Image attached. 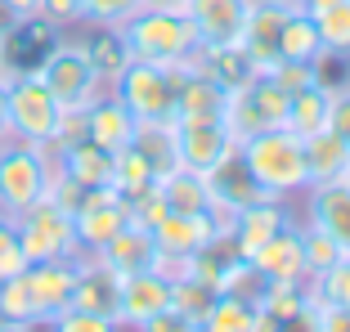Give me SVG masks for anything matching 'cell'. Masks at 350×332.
<instances>
[{"mask_svg": "<svg viewBox=\"0 0 350 332\" xmlns=\"http://www.w3.org/2000/svg\"><path fill=\"white\" fill-rule=\"evenodd\" d=\"M216 296H220V288H216V283H206V279H198L193 270H185L180 279H171V305L180 314H189L193 323L206 319V310L216 305Z\"/></svg>", "mask_w": 350, "mask_h": 332, "instance_id": "1f68e13d", "label": "cell"}, {"mask_svg": "<svg viewBox=\"0 0 350 332\" xmlns=\"http://www.w3.org/2000/svg\"><path fill=\"white\" fill-rule=\"evenodd\" d=\"M131 148L153 166L157 176L175 171V122H135V135H131Z\"/></svg>", "mask_w": 350, "mask_h": 332, "instance_id": "4dcf8cb0", "label": "cell"}, {"mask_svg": "<svg viewBox=\"0 0 350 332\" xmlns=\"http://www.w3.org/2000/svg\"><path fill=\"white\" fill-rule=\"evenodd\" d=\"M301 144H306V176H310V184L341 180V171H346V157H350V144H346V139H337L328 126H323V130L306 135Z\"/></svg>", "mask_w": 350, "mask_h": 332, "instance_id": "f1b7e54d", "label": "cell"}, {"mask_svg": "<svg viewBox=\"0 0 350 332\" xmlns=\"http://www.w3.org/2000/svg\"><path fill=\"white\" fill-rule=\"evenodd\" d=\"M220 229H225V216H220V211H166L153 225V238H157V247H162V256L189 260L216 238Z\"/></svg>", "mask_w": 350, "mask_h": 332, "instance_id": "8fae6325", "label": "cell"}, {"mask_svg": "<svg viewBox=\"0 0 350 332\" xmlns=\"http://www.w3.org/2000/svg\"><path fill=\"white\" fill-rule=\"evenodd\" d=\"M310 301L350 310V256H341L337 265L323 270V274H310Z\"/></svg>", "mask_w": 350, "mask_h": 332, "instance_id": "e575fe53", "label": "cell"}, {"mask_svg": "<svg viewBox=\"0 0 350 332\" xmlns=\"http://www.w3.org/2000/svg\"><path fill=\"white\" fill-rule=\"evenodd\" d=\"M206 184H211V197H216V211L220 216H234V211L243 207H256V202H265V197H274L269 189L256 184V176H252L247 166H243V157H229V162H220L211 176H206Z\"/></svg>", "mask_w": 350, "mask_h": 332, "instance_id": "ffe728a7", "label": "cell"}, {"mask_svg": "<svg viewBox=\"0 0 350 332\" xmlns=\"http://www.w3.org/2000/svg\"><path fill=\"white\" fill-rule=\"evenodd\" d=\"M265 288H269V279L252 265L247 256H238L225 270V279H220V292H229V296H238V301H247V305H260Z\"/></svg>", "mask_w": 350, "mask_h": 332, "instance_id": "74e56055", "label": "cell"}, {"mask_svg": "<svg viewBox=\"0 0 350 332\" xmlns=\"http://www.w3.org/2000/svg\"><path fill=\"white\" fill-rule=\"evenodd\" d=\"M319 332H350V310H341V305H319Z\"/></svg>", "mask_w": 350, "mask_h": 332, "instance_id": "c3c4849f", "label": "cell"}, {"mask_svg": "<svg viewBox=\"0 0 350 332\" xmlns=\"http://www.w3.org/2000/svg\"><path fill=\"white\" fill-rule=\"evenodd\" d=\"M144 10H171V14H185V5L189 0H139Z\"/></svg>", "mask_w": 350, "mask_h": 332, "instance_id": "f5cc1de1", "label": "cell"}, {"mask_svg": "<svg viewBox=\"0 0 350 332\" xmlns=\"http://www.w3.org/2000/svg\"><path fill=\"white\" fill-rule=\"evenodd\" d=\"M238 157L256 176L260 189H269L274 197H301L310 189L306 176V144L292 135L288 126H274V130H260V135L243 139Z\"/></svg>", "mask_w": 350, "mask_h": 332, "instance_id": "6da1fadb", "label": "cell"}, {"mask_svg": "<svg viewBox=\"0 0 350 332\" xmlns=\"http://www.w3.org/2000/svg\"><path fill=\"white\" fill-rule=\"evenodd\" d=\"M247 332H283V319H274L269 310H260L256 305V314H252V328Z\"/></svg>", "mask_w": 350, "mask_h": 332, "instance_id": "816d5d0a", "label": "cell"}, {"mask_svg": "<svg viewBox=\"0 0 350 332\" xmlns=\"http://www.w3.org/2000/svg\"><path fill=\"white\" fill-rule=\"evenodd\" d=\"M36 77L50 85V94L63 108H90L94 99L108 90L103 77L94 72V63H90V54H85L81 36H68V31H63L59 41H54V50L41 59Z\"/></svg>", "mask_w": 350, "mask_h": 332, "instance_id": "5b68a950", "label": "cell"}, {"mask_svg": "<svg viewBox=\"0 0 350 332\" xmlns=\"http://www.w3.org/2000/svg\"><path fill=\"white\" fill-rule=\"evenodd\" d=\"M126 225H131V207H126V197L117 193L113 184L108 189H85L81 202L72 207V229H77L81 256H94V251L108 238H117Z\"/></svg>", "mask_w": 350, "mask_h": 332, "instance_id": "9c48e42d", "label": "cell"}, {"mask_svg": "<svg viewBox=\"0 0 350 332\" xmlns=\"http://www.w3.org/2000/svg\"><path fill=\"white\" fill-rule=\"evenodd\" d=\"M252 314H256V305H247V301H238V296H229V292H220L216 305L206 310V319L198 323V332H247Z\"/></svg>", "mask_w": 350, "mask_h": 332, "instance_id": "d590c367", "label": "cell"}, {"mask_svg": "<svg viewBox=\"0 0 350 332\" xmlns=\"http://www.w3.org/2000/svg\"><path fill=\"white\" fill-rule=\"evenodd\" d=\"M144 10L139 0H81V23H103V27H122L126 18Z\"/></svg>", "mask_w": 350, "mask_h": 332, "instance_id": "ee69618b", "label": "cell"}, {"mask_svg": "<svg viewBox=\"0 0 350 332\" xmlns=\"http://www.w3.org/2000/svg\"><path fill=\"white\" fill-rule=\"evenodd\" d=\"M0 319L23 323V328H41V319H36V301H31V288H27L23 274H14V279L0 283Z\"/></svg>", "mask_w": 350, "mask_h": 332, "instance_id": "8d00e7d4", "label": "cell"}, {"mask_svg": "<svg viewBox=\"0 0 350 332\" xmlns=\"http://www.w3.org/2000/svg\"><path fill=\"white\" fill-rule=\"evenodd\" d=\"M301 197H306V225H314L332 243H341V251H350V184L346 180L310 184Z\"/></svg>", "mask_w": 350, "mask_h": 332, "instance_id": "9a60e30c", "label": "cell"}, {"mask_svg": "<svg viewBox=\"0 0 350 332\" xmlns=\"http://www.w3.org/2000/svg\"><path fill=\"white\" fill-rule=\"evenodd\" d=\"M117 296H122V274H113L99 256H77V288L72 305L117 319Z\"/></svg>", "mask_w": 350, "mask_h": 332, "instance_id": "44dd1931", "label": "cell"}, {"mask_svg": "<svg viewBox=\"0 0 350 332\" xmlns=\"http://www.w3.org/2000/svg\"><path fill=\"white\" fill-rule=\"evenodd\" d=\"M131 135H135L131 108H126L113 90H103L99 99L85 108V139H94V144L108 148V153H122V148L131 144Z\"/></svg>", "mask_w": 350, "mask_h": 332, "instance_id": "7402d4cb", "label": "cell"}, {"mask_svg": "<svg viewBox=\"0 0 350 332\" xmlns=\"http://www.w3.org/2000/svg\"><path fill=\"white\" fill-rule=\"evenodd\" d=\"M283 117H288V90H278V85L260 72V77H252L247 85H238V90L229 94L225 126L234 130L238 144H243V139L260 135V130L283 126Z\"/></svg>", "mask_w": 350, "mask_h": 332, "instance_id": "ba28073f", "label": "cell"}, {"mask_svg": "<svg viewBox=\"0 0 350 332\" xmlns=\"http://www.w3.org/2000/svg\"><path fill=\"white\" fill-rule=\"evenodd\" d=\"M292 207H288V197H265V202H256V207H243V211H234V216L225 220V229H229V238L238 243V251L243 256H252V251L260 247L265 238H274L283 225H292Z\"/></svg>", "mask_w": 350, "mask_h": 332, "instance_id": "ac0fdd59", "label": "cell"}, {"mask_svg": "<svg viewBox=\"0 0 350 332\" xmlns=\"http://www.w3.org/2000/svg\"><path fill=\"white\" fill-rule=\"evenodd\" d=\"M283 332H319V305L310 301L301 314H292V319H283Z\"/></svg>", "mask_w": 350, "mask_h": 332, "instance_id": "681fc988", "label": "cell"}, {"mask_svg": "<svg viewBox=\"0 0 350 332\" xmlns=\"http://www.w3.org/2000/svg\"><path fill=\"white\" fill-rule=\"evenodd\" d=\"M301 225V251H306V274H323L332 270L341 256H350V251H341V243H332L328 234H319L314 225H306V220H297Z\"/></svg>", "mask_w": 350, "mask_h": 332, "instance_id": "f35d334b", "label": "cell"}, {"mask_svg": "<svg viewBox=\"0 0 350 332\" xmlns=\"http://www.w3.org/2000/svg\"><path fill=\"white\" fill-rule=\"evenodd\" d=\"M41 0H0V23L5 18H36Z\"/></svg>", "mask_w": 350, "mask_h": 332, "instance_id": "f907efd6", "label": "cell"}, {"mask_svg": "<svg viewBox=\"0 0 350 332\" xmlns=\"http://www.w3.org/2000/svg\"><path fill=\"white\" fill-rule=\"evenodd\" d=\"M252 265L265 274L269 283H306V251H301V225H283L274 238H265L256 251H252Z\"/></svg>", "mask_w": 350, "mask_h": 332, "instance_id": "e0dca14e", "label": "cell"}, {"mask_svg": "<svg viewBox=\"0 0 350 332\" xmlns=\"http://www.w3.org/2000/svg\"><path fill=\"white\" fill-rule=\"evenodd\" d=\"M193 63L202 68L206 77H216L229 94H234L238 85H247L252 77H260V68L247 59V50H243V45H198Z\"/></svg>", "mask_w": 350, "mask_h": 332, "instance_id": "484cf974", "label": "cell"}, {"mask_svg": "<svg viewBox=\"0 0 350 332\" xmlns=\"http://www.w3.org/2000/svg\"><path fill=\"white\" fill-rule=\"evenodd\" d=\"M122 36L131 59L162 63V68H185L198 54V36L189 27V18L171 10H139L135 18L122 23Z\"/></svg>", "mask_w": 350, "mask_h": 332, "instance_id": "7a4b0ae2", "label": "cell"}, {"mask_svg": "<svg viewBox=\"0 0 350 332\" xmlns=\"http://www.w3.org/2000/svg\"><path fill=\"white\" fill-rule=\"evenodd\" d=\"M234 153H238V139L225 122H175V162L185 171L211 176Z\"/></svg>", "mask_w": 350, "mask_h": 332, "instance_id": "30bf717a", "label": "cell"}, {"mask_svg": "<svg viewBox=\"0 0 350 332\" xmlns=\"http://www.w3.org/2000/svg\"><path fill=\"white\" fill-rule=\"evenodd\" d=\"M166 305H171V279H166L162 270L126 274L122 279V296H117V323L135 332L144 319L162 314Z\"/></svg>", "mask_w": 350, "mask_h": 332, "instance_id": "2e32d148", "label": "cell"}, {"mask_svg": "<svg viewBox=\"0 0 350 332\" xmlns=\"http://www.w3.org/2000/svg\"><path fill=\"white\" fill-rule=\"evenodd\" d=\"M94 256L108 265L113 274H144V270H157V260H162V247H157V238H153V229H144V225H126L117 238H108Z\"/></svg>", "mask_w": 350, "mask_h": 332, "instance_id": "d6986e66", "label": "cell"}, {"mask_svg": "<svg viewBox=\"0 0 350 332\" xmlns=\"http://www.w3.org/2000/svg\"><path fill=\"white\" fill-rule=\"evenodd\" d=\"M341 180H346V184H350V157H346V171H341Z\"/></svg>", "mask_w": 350, "mask_h": 332, "instance_id": "680465c9", "label": "cell"}, {"mask_svg": "<svg viewBox=\"0 0 350 332\" xmlns=\"http://www.w3.org/2000/svg\"><path fill=\"white\" fill-rule=\"evenodd\" d=\"M23 279H27V288H31L36 319H41V328H45L54 314H63L68 305H72L77 260H31L27 270H23Z\"/></svg>", "mask_w": 350, "mask_h": 332, "instance_id": "5bb4252c", "label": "cell"}, {"mask_svg": "<svg viewBox=\"0 0 350 332\" xmlns=\"http://www.w3.org/2000/svg\"><path fill=\"white\" fill-rule=\"evenodd\" d=\"M63 122V104L50 94V85L36 72H18L5 81V135L23 144L50 148Z\"/></svg>", "mask_w": 350, "mask_h": 332, "instance_id": "277c9868", "label": "cell"}, {"mask_svg": "<svg viewBox=\"0 0 350 332\" xmlns=\"http://www.w3.org/2000/svg\"><path fill=\"white\" fill-rule=\"evenodd\" d=\"M18 225V238L27 260H77L81 247H77V229H72V211L59 207L54 197H41L31 202L23 216H14Z\"/></svg>", "mask_w": 350, "mask_h": 332, "instance_id": "52a82bcc", "label": "cell"}, {"mask_svg": "<svg viewBox=\"0 0 350 332\" xmlns=\"http://www.w3.org/2000/svg\"><path fill=\"white\" fill-rule=\"evenodd\" d=\"M45 332H126L117 319H108V314H94V310H77V305H68L63 314H54L50 323H45Z\"/></svg>", "mask_w": 350, "mask_h": 332, "instance_id": "60d3db41", "label": "cell"}, {"mask_svg": "<svg viewBox=\"0 0 350 332\" xmlns=\"http://www.w3.org/2000/svg\"><path fill=\"white\" fill-rule=\"evenodd\" d=\"M113 157L117 153L99 148L94 139H72L68 148L54 153V162H59V171L72 180V184H81V189H108V184H113Z\"/></svg>", "mask_w": 350, "mask_h": 332, "instance_id": "603a6c76", "label": "cell"}, {"mask_svg": "<svg viewBox=\"0 0 350 332\" xmlns=\"http://www.w3.org/2000/svg\"><path fill=\"white\" fill-rule=\"evenodd\" d=\"M265 77L278 85V90H301V85H310V81H319L323 77V63H297V59H274L265 68Z\"/></svg>", "mask_w": 350, "mask_h": 332, "instance_id": "b9f144b4", "label": "cell"}, {"mask_svg": "<svg viewBox=\"0 0 350 332\" xmlns=\"http://www.w3.org/2000/svg\"><path fill=\"white\" fill-rule=\"evenodd\" d=\"M81 45L85 54H90L94 72L103 77V85H113L117 77H122V68L131 63V50H126V36L122 27H103V23H81Z\"/></svg>", "mask_w": 350, "mask_h": 332, "instance_id": "4316f807", "label": "cell"}, {"mask_svg": "<svg viewBox=\"0 0 350 332\" xmlns=\"http://www.w3.org/2000/svg\"><path fill=\"white\" fill-rule=\"evenodd\" d=\"M274 5H283V10H301V0H274Z\"/></svg>", "mask_w": 350, "mask_h": 332, "instance_id": "6f0895ef", "label": "cell"}, {"mask_svg": "<svg viewBox=\"0 0 350 332\" xmlns=\"http://www.w3.org/2000/svg\"><path fill=\"white\" fill-rule=\"evenodd\" d=\"M54 180V153L41 144H23V139H0V216H23L31 202L50 193Z\"/></svg>", "mask_w": 350, "mask_h": 332, "instance_id": "3957f363", "label": "cell"}, {"mask_svg": "<svg viewBox=\"0 0 350 332\" xmlns=\"http://www.w3.org/2000/svg\"><path fill=\"white\" fill-rule=\"evenodd\" d=\"M328 130L337 139L350 144V81L346 85H332V104H328Z\"/></svg>", "mask_w": 350, "mask_h": 332, "instance_id": "bcb514c9", "label": "cell"}, {"mask_svg": "<svg viewBox=\"0 0 350 332\" xmlns=\"http://www.w3.org/2000/svg\"><path fill=\"white\" fill-rule=\"evenodd\" d=\"M157 193H162L166 211H216V197H211V184L198 171H185L175 166L157 180Z\"/></svg>", "mask_w": 350, "mask_h": 332, "instance_id": "83f0119b", "label": "cell"}, {"mask_svg": "<svg viewBox=\"0 0 350 332\" xmlns=\"http://www.w3.org/2000/svg\"><path fill=\"white\" fill-rule=\"evenodd\" d=\"M256 0H189L185 18L193 27L198 45H238L243 41V27H247V14Z\"/></svg>", "mask_w": 350, "mask_h": 332, "instance_id": "7c38bea8", "label": "cell"}, {"mask_svg": "<svg viewBox=\"0 0 350 332\" xmlns=\"http://www.w3.org/2000/svg\"><path fill=\"white\" fill-rule=\"evenodd\" d=\"M157 180H162V176H157V171L139 153H135L131 144L113 157V189L126 197V202H131V197H139V193H148V189H157Z\"/></svg>", "mask_w": 350, "mask_h": 332, "instance_id": "d6a6232c", "label": "cell"}, {"mask_svg": "<svg viewBox=\"0 0 350 332\" xmlns=\"http://www.w3.org/2000/svg\"><path fill=\"white\" fill-rule=\"evenodd\" d=\"M328 104H332V81H310L301 85V90L288 94V117H283V126H288L297 139L314 135V130H323L328 126Z\"/></svg>", "mask_w": 350, "mask_h": 332, "instance_id": "d4e9b609", "label": "cell"}, {"mask_svg": "<svg viewBox=\"0 0 350 332\" xmlns=\"http://www.w3.org/2000/svg\"><path fill=\"white\" fill-rule=\"evenodd\" d=\"M229 90L206 77L193 59L180 68V90H175V122H225Z\"/></svg>", "mask_w": 350, "mask_h": 332, "instance_id": "4fadbf2b", "label": "cell"}, {"mask_svg": "<svg viewBox=\"0 0 350 332\" xmlns=\"http://www.w3.org/2000/svg\"><path fill=\"white\" fill-rule=\"evenodd\" d=\"M31 260L27 251H23V238H18V225H14L10 216H0V283L14 279V274H23Z\"/></svg>", "mask_w": 350, "mask_h": 332, "instance_id": "7bdbcfd3", "label": "cell"}, {"mask_svg": "<svg viewBox=\"0 0 350 332\" xmlns=\"http://www.w3.org/2000/svg\"><path fill=\"white\" fill-rule=\"evenodd\" d=\"M0 332H36V328H23V323H10V319H0Z\"/></svg>", "mask_w": 350, "mask_h": 332, "instance_id": "11a10c76", "label": "cell"}, {"mask_svg": "<svg viewBox=\"0 0 350 332\" xmlns=\"http://www.w3.org/2000/svg\"><path fill=\"white\" fill-rule=\"evenodd\" d=\"M41 18L59 31L81 27V0H41Z\"/></svg>", "mask_w": 350, "mask_h": 332, "instance_id": "f6af8a7d", "label": "cell"}, {"mask_svg": "<svg viewBox=\"0 0 350 332\" xmlns=\"http://www.w3.org/2000/svg\"><path fill=\"white\" fill-rule=\"evenodd\" d=\"M310 305V279L306 283H269L260 296V310H269L274 319H292Z\"/></svg>", "mask_w": 350, "mask_h": 332, "instance_id": "ab89813d", "label": "cell"}, {"mask_svg": "<svg viewBox=\"0 0 350 332\" xmlns=\"http://www.w3.org/2000/svg\"><path fill=\"white\" fill-rule=\"evenodd\" d=\"M135 332H198V323L189 319V314H180L175 305H166L162 314H153V319H144Z\"/></svg>", "mask_w": 350, "mask_h": 332, "instance_id": "7dc6e473", "label": "cell"}, {"mask_svg": "<svg viewBox=\"0 0 350 332\" xmlns=\"http://www.w3.org/2000/svg\"><path fill=\"white\" fill-rule=\"evenodd\" d=\"M314 27H319V41L328 59H350V0H337V5L319 10Z\"/></svg>", "mask_w": 350, "mask_h": 332, "instance_id": "836d02e7", "label": "cell"}, {"mask_svg": "<svg viewBox=\"0 0 350 332\" xmlns=\"http://www.w3.org/2000/svg\"><path fill=\"white\" fill-rule=\"evenodd\" d=\"M328 5H337V0H301V10H306V14H319V10H328Z\"/></svg>", "mask_w": 350, "mask_h": 332, "instance_id": "db71d44e", "label": "cell"}, {"mask_svg": "<svg viewBox=\"0 0 350 332\" xmlns=\"http://www.w3.org/2000/svg\"><path fill=\"white\" fill-rule=\"evenodd\" d=\"M292 10H283V5H274V0H256L247 14V27H243V50H247V59L256 63L260 72H265L269 63L278 59V31H283V18H288Z\"/></svg>", "mask_w": 350, "mask_h": 332, "instance_id": "cb8c5ba5", "label": "cell"}, {"mask_svg": "<svg viewBox=\"0 0 350 332\" xmlns=\"http://www.w3.org/2000/svg\"><path fill=\"white\" fill-rule=\"evenodd\" d=\"M0 139H5V81H0Z\"/></svg>", "mask_w": 350, "mask_h": 332, "instance_id": "9f6ffc18", "label": "cell"}, {"mask_svg": "<svg viewBox=\"0 0 350 332\" xmlns=\"http://www.w3.org/2000/svg\"><path fill=\"white\" fill-rule=\"evenodd\" d=\"M278 59L323 63V41H319V27H314V14L292 10L288 18H283V31H278Z\"/></svg>", "mask_w": 350, "mask_h": 332, "instance_id": "f546056e", "label": "cell"}, {"mask_svg": "<svg viewBox=\"0 0 350 332\" xmlns=\"http://www.w3.org/2000/svg\"><path fill=\"white\" fill-rule=\"evenodd\" d=\"M108 90L131 108L135 122H175V90H180V68L131 59Z\"/></svg>", "mask_w": 350, "mask_h": 332, "instance_id": "8992f818", "label": "cell"}]
</instances>
